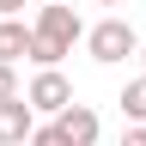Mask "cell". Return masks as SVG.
<instances>
[{
	"label": "cell",
	"mask_w": 146,
	"mask_h": 146,
	"mask_svg": "<svg viewBox=\"0 0 146 146\" xmlns=\"http://www.w3.org/2000/svg\"><path fill=\"white\" fill-rule=\"evenodd\" d=\"M85 36V18L73 12V6H36V25H31V55L25 61H36V73H49V67H61L73 43Z\"/></svg>",
	"instance_id": "obj_1"
},
{
	"label": "cell",
	"mask_w": 146,
	"mask_h": 146,
	"mask_svg": "<svg viewBox=\"0 0 146 146\" xmlns=\"http://www.w3.org/2000/svg\"><path fill=\"white\" fill-rule=\"evenodd\" d=\"M85 49H91V61L116 67V61H128V55H140V36H134L128 18H98V25L85 31Z\"/></svg>",
	"instance_id": "obj_2"
},
{
	"label": "cell",
	"mask_w": 146,
	"mask_h": 146,
	"mask_svg": "<svg viewBox=\"0 0 146 146\" xmlns=\"http://www.w3.org/2000/svg\"><path fill=\"white\" fill-rule=\"evenodd\" d=\"M25 104H31V116H61V110H73V85H67V73H61V67L36 73V79L25 85Z\"/></svg>",
	"instance_id": "obj_3"
},
{
	"label": "cell",
	"mask_w": 146,
	"mask_h": 146,
	"mask_svg": "<svg viewBox=\"0 0 146 146\" xmlns=\"http://www.w3.org/2000/svg\"><path fill=\"white\" fill-rule=\"evenodd\" d=\"M55 134H61L67 146H98L104 122H98V110H91V104H73V110H61V116H55Z\"/></svg>",
	"instance_id": "obj_4"
},
{
	"label": "cell",
	"mask_w": 146,
	"mask_h": 146,
	"mask_svg": "<svg viewBox=\"0 0 146 146\" xmlns=\"http://www.w3.org/2000/svg\"><path fill=\"white\" fill-rule=\"evenodd\" d=\"M31 134H36V116H31V104H25V98L0 104V146H25Z\"/></svg>",
	"instance_id": "obj_5"
},
{
	"label": "cell",
	"mask_w": 146,
	"mask_h": 146,
	"mask_svg": "<svg viewBox=\"0 0 146 146\" xmlns=\"http://www.w3.org/2000/svg\"><path fill=\"white\" fill-rule=\"evenodd\" d=\"M31 55V25L25 18H0V67H18Z\"/></svg>",
	"instance_id": "obj_6"
},
{
	"label": "cell",
	"mask_w": 146,
	"mask_h": 146,
	"mask_svg": "<svg viewBox=\"0 0 146 146\" xmlns=\"http://www.w3.org/2000/svg\"><path fill=\"white\" fill-rule=\"evenodd\" d=\"M122 116L134 122V128H146V73H140V79H128V85H122Z\"/></svg>",
	"instance_id": "obj_7"
},
{
	"label": "cell",
	"mask_w": 146,
	"mask_h": 146,
	"mask_svg": "<svg viewBox=\"0 0 146 146\" xmlns=\"http://www.w3.org/2000/svg\"><path fill=\"white\" fill-rule=\"evenodd\" d=\"M12 98H25V85H18L12 67H0V104H12Z\"/></svg>",
	"instance_id": "obj_8"
},
{
	"label": "cell",
	"mask_w": 146,
	"mask_h": 146,
	"mask_svg": "<svg viewBox=\"0 0 146 146\" xmlns=\"http://www.w3.org/2000/svg\"><path fill=\"white\" fill-rule=\"evenodd\" d=\"M25 146H67V140H61V134H55V122H49V128H36V134H31Z\"/></svg>",
	"instance_id": "obj_9"
},
{
	"label": "cell",
	"mask_w": 146,
	"mask_h": 146,
	"mask_svg": "<svg viewBox=\"0 0 146 146\" xmlns=\"http://www.w3.org/2000/svg\"><path fill=\"white\" fill-rule=\"evenodd\" d=\"M25 12V0H0V18H18Z\"/></svg>",
	"instance_id": "obj_10"
},
{
	"label": "cell",
	"mask_w": 146,
	"mask_h": 146,
	"mask_svg": "<svg viewBox=\"0 0 146 146\" xmlns=\"http://www.w3.org/2000/svg\"><path fill=\"white\" fill-rule=\"evenodd\" d=\"M122 146H146V128H128V134H122Z\"/></svg>",
	"instance_id": "obj_11"
},
{
	"label": "cell",
	"mask_w": 146,
	"mask_h": 146,
	"mask_svg": "<svg viewBox=\"0 0 146 146\" xmlns=\"http://www.w3.org/2000/svg\"><path fill=\"white\" fill-rule=\"evenodd\" d=\"M43 6H73V0H43Z\"/></svg>",
	"instance_id": "obj_12"
},
{
	"label": "cell",
	"mask_w": 146,
	"mask_h": 146,
	"mask_svg": "<svg viewBox=\"0 0 146 146\" xmlns=\"http://www.w3.org/2000/svg\"><path fill=\"white\" fill-rule=\"evenodd\" d=\"M134 61H140V67H146V43H140V55H134Z\"/></svg>",
	"instance_id": "obj_13"
},
{
	"label": "cell",
	"mask_w": 146,
	"mask_h": 146,
	"mask_svg": "<svg viewBox=\"0 0 146 146\" xmlns=\"http://www.w3.org/2000/svg\"><path fill=\"white\" fill-rule=\"evenodd\" d=\"M98 6H122V0H98Z\"/></svg>",
	"instance_id": "obj_14"
}]
</instances>
